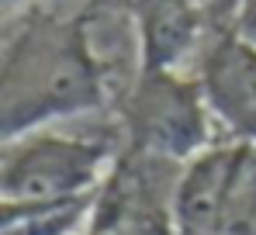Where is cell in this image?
Returning <instances> with one entry per match:
<instances>
[{
	"label": "cell",
	"instance_id": "obj_1",
	"mask_svg": "<svg viewBox=\"0 0 256 235\" xmlns=\"http://www.w3.org/2000/svg\"><path fill=\"white\" fill-rule=\"evenodd\" d=\"M100 104L104 70L86 18H32L0 62V142L35 135L48 121L97 111Z\"/></svg>",
	"mask_w": 256,
	"mask_h": 235
},
{
	"label": "cell",
	"instance_id": "obj_2",
	"mask_svg": "<svg viewBox=\"0 0 256 235\" xmlns=\"http://www.w3.org/2000/svg\"><path fill=\"white\" fill-rule=\"evenodd\" d=\"M122 118L132 156L184 166L214 146L204 90L180 70H138Z\"/></svg>",
	"mask_w": 256,
	"mask_h": 235
},
{
	"label": "cell",
	"instance_id": "obj_3",
	"mask_svg": "<svg viewBox=\"0 0 256 235\" xmlns=\"http://www.w3.org/2000/svg\"><path fill=\"white\" fill-rule=\"evenodd\" d=\"M111 166V146L100 138L35 132L18 138L0 162V197L35 208L90 200Z\"/></svg>",
	"mask_w": 256,
	"mask_h": 235
},
{
	"label": "cell",
	"instance_id": "obj_4",
	"mask_svg": "<svg viewBox=\"0 0 256 235\" xmlns=\"http://www.w3.org/2000/svg\"><path fill=\"white\" fill-rule=\"evenodd\" d=\"M198 83L228 142H256V48L232 28L201 59Z\"/></svg>",
	"mask_w": 256,
	"mask_h": 235
},
{
	"label": "cell",
	"instance_id": "obj_5",
	"mask_svg": "<svg viewBox=\"0 0 256 235\" xmlns=\"http://www.w3.org/2000/svg\"><path fill=\"white\" fill-rule=\"evenodd\" d=\"M236 156H239V142L225 138L180 166L170 190L173 235H222Z\"/></svg>",
	"mask_w": 256,
	"mask_h": 235
},
{
	"label": "cell",
	"instance_id": "obj_6",
	"mask_svg": "<svg viewBox=\"0 0 256 235\" xmlns=\"http://www.w3.org/2000/svg\"><path fill=\"white\" fill-rule=\"evenodd\" d=\"M232 32L256 48V0H239L236 18H232Z\"/></svg>",
	"mask_w": 256,
	"mask_h": 235
},
{
	"label": "cell",
	"instance_id": "obj_7",
	"mask_svg": "<svg viewBox=\"0 0 256 235\" xmlns=\"http://www.w3.org/2000/svg\"><path fill=\"white\" fill-rule=\"evenodd\" d=\"M212 0H135V7H190V10H208Z\"/></svg>",
	"mask_w": 256,
	"mask_h": 235
}]
</instances>
